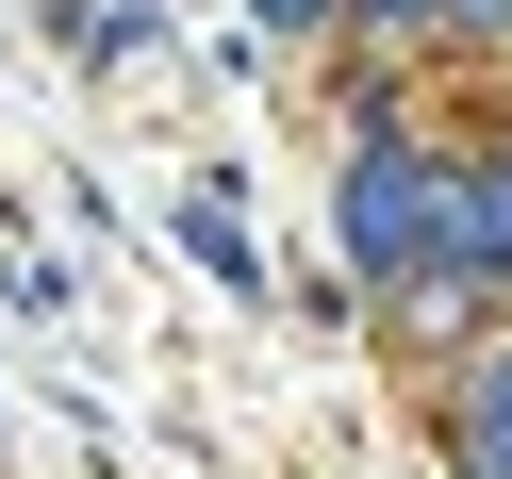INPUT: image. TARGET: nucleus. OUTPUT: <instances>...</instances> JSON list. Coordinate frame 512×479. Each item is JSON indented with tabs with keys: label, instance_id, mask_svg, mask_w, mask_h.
<instances>
[{
	"label": "nucleus",
	"instance_id": "nucleus-1",
	"mask_svg": "<svg viewBox=\"0 0 512 479\" xmlns=\"http://www.w3.org/2000/svg\"><path fill=\"white\" fill-rule=\"evenodd\" d=\"M347 232H364L380 265H413V248H430V215H413V166H397V149H364V182H347Z\"/></svg>",
	"mask_w": 512,
	"mask_h": 479
}]
</instances>
